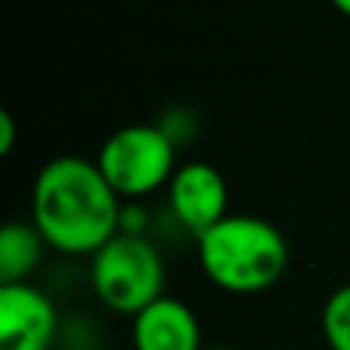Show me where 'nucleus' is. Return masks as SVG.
<instances>
[{
    "instance_id": "f257e3e1",
    "label": "nucleus",
    "mask_w": 350,
    "mask_h": 350,
    "mask_svg": "<svg viewBox=\"0 0 350 350\" xmlns=\"http://www.w3.org/2000/svg\"><path fill=\"white\" fill-rule=\"evenodd\" d=\"M123 200L96 160L55 157L40 166L31 191V221L46 246L65 255H96L120 234Z\"/></svg>"
},
{
    "instance_id": "f03ea898",
    "label": "nucleus",
    "mask_w": 350,
    "mask_h": 350,
    "mask_svg": "<svg viewBox=\"0 0 350 350\" xmlns=\"http://www.w3.org/2000/svg\"><path fill=\"white\" fill-rule=\"evenodd\" d=\"M197 258L209 283L234 295L265 292L289 265L286 237L258 215H224L197 237Z\"/></svg>"
},
{
    "instance_id": "7ed1b4c3",
    "label": "nucleus",
    "mask_w": 350,
    "mask_h": 350,
    "mask_svg": "<svg viewBox=\"0 0 350 350\" xmlns=\"http://www.w3.org/2000/svg\"><path fill=\"white\" fill-rule=\"evenodd\" d=\"M92 292L114 314L135 317L163 298L166 267L157 246L145 234H120L108 240L90 265Z\"/></svg>"
},
{
    "instance_id": "20e7f679",
    "label": "nucleus",
    "mask_w": 350,
    "mask_h": 350,
    "mask_svg": "<svg viewBox=\"0 0 350 350\" xmlns=\"http://www.w3.org/2000/svg\"><path fill=\"white\" fill-rule=\"evenodd\" d=\"M98 170L120 200H142L157 187H170L175 175V139L154 123H129L105 139Z\"/></svg>"
},
{
    "instance_id": "39448f33",
    "label": "nucleus",
    "mask_w": 350,
    "mask_h": 350,
    "mask_svg": "<svg viewBox=\"0 0 350 350\" xmlns=\"http://www.w3.org/2000/svg\"><path fill=\"white\" fill-rule=\"evenodd\" d=\"M55 332V304L37 286H0V350H49Z\"/></svg>"
},
{
    "instance_id": "423d86ee",
    "label": "nucleus",
    "mask_w": 350,
    "mask_h": 350,
    "mask_svg": "<svg viewBox=\"0 0 350 350\" xmlns=\"http://www.w3.org/2000/svg\"><path fill=\"white\" fill-rule=\"evenodd\" d=\"M172 215L191 230L193 237L215 228L228 212V181L206 160H191L178 166L170 181Z\"/></svg>"
},
{
    "instance_id": "0eeeda50",
    "label": "nucleus",
    "mask_w": 350,
    "mask_h": 350,
    "mask_svg": "<svg viewBox=\"0 0 350 350\" xmlns=\"http://www.w3.org/2000/svg\"><path fill=\"white\" fill-rule=\"evenodd\" d=\"M135 350H206L200 320L178 298H157L133 317Z\"/></svg>"
},
{
    "instance_id": "6e6552de",
    "label": "nucleus",
    "mask_w": 350,
    "mask_h": 350,
    "mask_svg": "<svg viewBox=\"0 0 350 350\" xmlns=\"http://www.w3.org/2000/svg\"><path fill=\"white\" fill-rule=\"evenodd\" d=\"M46 240L34 221H10L0 230V286L28 283L34 267L40 265V255Z\"/></svg>"
},
{
    "instance_id": "1a4fd4ad",
    "label": "nucleus",
    "mask_w": 350,
    "mask_h": 350,
    "mask_svg": "<svg viewBox=\"0 0 350 350\" xmlns=\"http://www.w3.org/2000/svg\"><path fill=\"white\" fill-rule=\"evenodd\" d=\"M320 323L329 350H350V283L338 286L326 298Z\"/></svg>"
},
{
    "instance_id": "9d476101",
    "label": "nucleus",
    "mask_w": 350,
    "mask_h": 350,
    "mask_svg": "<svg viewBox=\"0 0 350 350\" xmlns=\"http://www.w3.org/2000/svg\"><path fill=\"white\" fill-rule=\"evenodd\" d=\"M16 145V120H12L10 111H0V154H10Z\"/></svg>"
},
{
    "instance_id": "9b49d317",
    "label": "nucleus",
    "mask_w": 350,
    "mask_h": 350,
    "mask_svg": "<svg viewBox=\"0 0 350 350\" xmlns=\"http://www.w3.org/2000/svg\"><path fill=\"white\" fill-rule=\"evenodd\" d=\"M332 6H335L338 12H345V16L350 18V0H332Z\"/></svg>"
},
{
    "instance_id": "f8f14e48",
    "label": "nucleus",
    "mask_w": 350,
    "mask_h": 350,
    "mask_svg": "<svg viewBox=\"0 0 350 350\" xmlns=\"http://www.w3.org/2000/svg\"><path fill=\"white\" fill-rule=\"evenodd\" d=\"M206 350H237V347H206Z\"/></svg>"
}]
</instances>
